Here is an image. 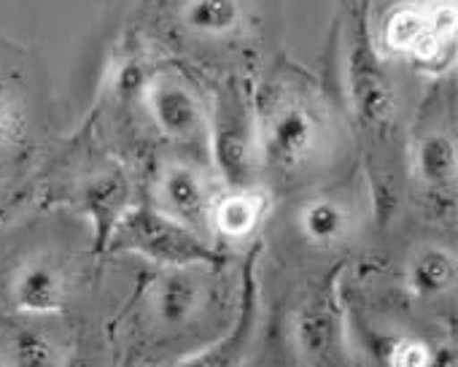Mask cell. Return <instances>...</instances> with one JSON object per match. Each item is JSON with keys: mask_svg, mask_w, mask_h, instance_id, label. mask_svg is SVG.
<instances>
[{"mask_svg": "<svg viewBox=\"0 0 458 367\" xmlns=\"http://www.w3.org/2000/svg\"><path fill=\"white\" fill-rule=\"evenodd\" d=\"M111 243L116 249L146 257L167 270L173 268H194L199 262H210L216 252L208 241L183 230L173 219H167L157 209L135 206L127 209L111 230Z\"/></svg>", "mask_w": 458, "mask_h": 367, "instance_id": "1", "label": "cell"}, {"mask_svg": "<svg viewBox=\"0 0 458 367\" xmlns=\"http://www.w3.org/2000/svg\"><path fill=\"white\" fill-rule=\"evenodd\" d=\"M210 149L218 173L233 192L254 190L257 175V127L251 106L233 81L216 98L213 124H210Z\"/></svg>", "mask_w": 458, "mask_h": 367, "instance_id": "2", "label": "cell"}, {"mask_svg": "<svg viewBox=\"0 0 458 367\" xmlns=\"http://www.w3.org/2000/svg\"><path fill=\"white\" fill-rule=\"evenodd\" d=\"M294 346L308 367H351L343 319L327 292H316L294 313Z\"/></svg>", "mask_w": 458, "mask_h": 367, "instance_id": "3", "label": "cell"}, {"mask_svg": "<svg viewBox=\"0 0 458 367\" xmlns=\"http://www.w3.org/2000/svg\"><path fill=\"white\" fill-rule=\"evenodd\" d=\"M167 219L194 233L202 241H210V214L213 201L205 178L189 165H167L159 178V209Z\"/></svg>", "mask_w": 458, "mask_h": 367, "instance_id": "4", "label": "cell"}, {"mask_svg": "<svg viewBox=\"0 0 458 367\" xmlns=\"http://www.w3.org/2000/svg\"><path fill=\"white\" fill-rule=\"evenodd\" d=\"M348 87L353 111L364 124H386L394 116V87L364 36H356L351 47Z\"/></svg>", "mask_w": 458, "mask_h": 367, "instance_id": "5", "label": "cell"}, {"mask_svg": "<svg viewBox=\"0 0 458 367\" xmlns=\"http://www.w3.org/2000/svg\"><path fill=\"white\" fill-rule=\"evenodd\" d=\"M257 260H249L246 265V286H243V300L238 311V321L221 340L208 346L205 351L183 359L175 367H243L251 343L257 337V324H259V286H257Z\"/></svg>", "mask_w": 458, "mask_h": 367, "instance_id": "6", "label": "cell"}, {"mask_svg": "<svg viewBox=\"0 0 458 367\" xmlns=\"http://www.w3.org/2000/svg\"><path fill=\"white\" fill-rule=\"evenodd\" d=\"M318 141H321V124L316 114L302 103H289L273 116L265 135V151L273 165L284 170H294L313 157Z\"/></svg>", "mask_w": 458, "mask_h": 367, "instance_id": "7", "label": "cell"}, {"mask_svg": "<svg viewBox=\"0 0 458 367\" xmlns=\"http://www.w3.org/2000/svg\"><path fill=\"white\" fill-rule=\"evenodd\" d=\"M143 100L154 124L173 141H194L205 130L202 106L197 103L194 92L178 81L170 79L151 81Z\"/></svg>", "mask_w": 458, "mask_h": 367, "instance_id": "8", "label": "cell"}, {"mask_svg": "<svg viewBox=\"0 0 458 367\" xmlns=\"http://www.w3.org/2000/svg\"><path fill=\"white\" fill-rule=\"evenodd\" d=\"M68 281L65 273L44 257L28 260L17 268L12 278V303L20 313L49 316L65 305Z\"/></svg>", "mask_w": 458, "mask_h": 367, "instance_id": "9", "label": "cell"}, {"mask_svg": "<svg viewBox=\"0 0 458 367\" xmlns=\"http://www.w3.org/2000/svg\"><path fill=\"white\" fill-rule=\"evenodd\" d=\"M205 281L194 268H173L162 273L151 292V311L157 321L167 329L191 324L205 308Z\"/></svg>", "mask_w": 458, "mask_h": 367, "instance_id": "10", "label": "cell"}, {"mask_svg": "<svg viewBox=\"0 0 458 367\" xmlns=\"http://www.w3.org/2000/svg\"><path fill=\"white\" fill-rule=\"evenodd\" d=\"M0 367H65V356L47 332L25 327L0 340Z\"/></svg>", "mask_w": 458, "mask_h": 367, "instance_id": "11", "label": "cell"}, {"mask_svg": "<svg viewBox=\"0 0 458 367\" xmlns=\"http://www.w3.org/2000/svg\"><path fill=\"white\" fill-rule=\"evenodd\" d=\"M262 214H265V198L259 192L254 190L229 192L226 198L213 203L210 227L229 241H241L259 227Z\"/></svg>", "mask_w": 458, "mask_h": 367, "instance_id": "12", "label": "cell"}, {"mask_svg": "<svg viewBox=\"0 0 458 367\" xmlns=\"http://www.w3.org/2000/svg\"><path fill=\"white\" fill-rule=\"evenodd\" d=\"M300 227H302V235L313 246L329 249V246H337L340 241H345V235L351 230V214L343 203H337L332 198H316L302 206Z\"/></svg>", "mask_w": 458, "mask_h": 367, "instance_id": "13", "label": "cell"}, {"mask_svg": "<svg viewBox=\"0 0 458 367\" xmlns=\"http://www.w3.org/2000/svg\"><path fill=\"white\" fill-rule=\"evenodd\" d=\"M407 284L418 297H439L455 284V260L445 249L428 246L418 252L407 268Z\"/></svg>", "mask_w": 458, "mask_h": 367, "instance_id": "14", "label": "cell"}, {"mask_svg": "<svg viewBox=\"0 0 458 367\" xmlns=\"http://www.w3.org/2000/svg\"><path fill=\"white\" fill-rule=\"evenodd\" d=\"M415 170L426 187H447V184H453L458 170L455 141L445 132L426 135L415 151Z\"/></svg>", "mask_w": 458, "mask_h": 367, "instance_id": "15", "label": "cell"}, {"mask_svg": "<svg viewBox=\"0 0 458 367\" xmlns=\"http://www.w3.org/2000/svg\"><path fill=\"white\" fill-rule=\"evenodd\" d=\"M428 12L420 6H402L394 9L386 20L383 41L391 52L399 55H418L420 47L428 41Z\"/></svg>", "mask_w": 458, "mask_h": 367, "instance_id": "16", "label": "cell"}, {"mask_svg": "<svg viewBox=\"0 0 458 367\" xmlns=\"http://www.w3.org/2000/svg\"><path fill=\"white\" fill-rule=\"evenodd\" d=\"M87 203L98 225L106 219V238H108L119 217L127 211V181H122L119 173L98 175L87 187Z\"/></svg>", "mask_w": 458, "mask_h": 367, "instance_id": "17", "label": "cell"}, {"mask_svg": "<svg viewBox=\"0 0 458 367\" xmlns=\"http://www.w3.org/2000/svg\"><path fill=\"white\" fill-rule=\"evenodd\" d=\"M243 9L241 4H226V0H199L183 9V22L189 30L202 36H221L241 25Z\"/></svg>", "mask_w": 458, "mask_h": 367, "instance_id": "18", "label": "cell"}, {"mask_svg": "<svg viewBox=\"0 0 458 367\" xmlns=\"http://www.w3.org/2000/svg\"><path fill=\"white\" fill-rule=\"evenodd\" d=\"M388 364L391 367H431V351L420 340L402 337V340L394 343Z\"/></svg>", "mask_w": 458, "mask_h": 367, "instance_id": "19", "label": "cell"}, {"mask_svg": "<svg viewBox=\"0 0 458 367\" xmlns=\"http://www.w3.org/2000/svg\"><path fill=\"white\" fill-rule=\"evenodd\" d=\"M148 84H151V81H148L146 68H143L140 60H127V63L119 68V73H116V92H119L124 100L138 98V95H146Z\"/></svg>", "mask_w": 458, "mask_h": 367, "instance_id": "20", "label": "cell"}, {"mask_svg": "<svg viewBox=\"0 0 458 367\" xmlns=\"http://www.w3.org/2000/svg\"><path fill=\"white\" fill-rule=\"evenodd\" d=\"M14 132V108H12V100L6 98V92L0 90V149L9 143Z\"/></svg>", "mask_w": 458, "mask_h": 367, "instance_id": "21", "label": "cell"}]
</instances>
